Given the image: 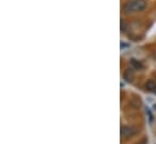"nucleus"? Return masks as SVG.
Segmentation results:
<instances>
[{
    "label": "nucleus",
    "mask_w": 156,
    "mask_h": 144,
    "mask_svg": "<svg viewBox=\"0 0 156 144\" xmlns=\"http://www.w3.org/2000/svg\"><path fill=\"white\" fill-rule=\"evenodd\" d=\"M145 88L148 90V91H156V82L154 80H148L147 81V84H145Z\"/></svg>",
    "instance_id": "4"
},
{
    "label": "nucleus",
    "mask_w": 156,
    "mask_h": 144,
    "mask_svg": "<svg viewBox=\"0 0 156 144\" xmlns=\"http://www.w3.org/2000/svg\"><path fill=\"white\" fill-rule=\"evenodd\" d=\"M129 45L128 44H123V42H121V49H123V47H128Z\"/></svg>",
    "instance_id": "6"
},
{
    "label": "nucleus",
    "mask_w": 156,
    "mask_h": 144,
    "mask_svg": "<svg viewBox=\"0 0 156 144\" xmlns=\"http://www.w3.org/2000/svg\"><path fill=\"white\" fill-rule=\"evenodd\" d=\"M129 63H131V66H132L134 69H137V70L143 69V64L140 63V61H138V59H136V58H131Z\"/></svg>",
    "instance_id": "3"
},
{
    "label": "nucleus",
    "mask_w": 156,
    "mask_h": 144,
    "mask_svg": "<svg viewBox=\"0 0 156 144\" xmlns=\"http://www.w3.org/2000/svg\"><path fill=\"white\" fill-rule=\"evenodd\" d=\"M154 109L156 110V104H154Z\"/></svg>",
    "instance_id": "7"
},
{
    "label": "nucleus",
    "mask_w": 156,
    "mask_h": 144,
    "mask_svg": "<svg viewBox=\"0 0 156 144\" xmlns=\"http://www.w3.org/2000/svg\"><path fill=\"white\" fill-rule=\"evenodd\" d=\"M136 133H137V130L134 127L122 126V128H121V136H122V138H129V137H132Z\"/></svg>",
    "instance_id": "2"
},
{
    "label": "nucleus",
    "mask_w": 156,
    "mask_h": 144,
    "mask_svg": "<svg viewBox=\"0 0 156 144\" xmlns=\"http://www.w3.org/2000/svg\"><path fill=\"white\" fill-rule=\"evenodd\" d=\"M147 114L149 115V121H150V124L153 122V120H154V116H153V114H151V111H150V109L147 108Z\"/></svg>",
    "instance_id": "5"
},
{
    "label": "nucleus",
    "mask_w": 156,
    "mask_h": 144,
    "mask_svg": "<svg viewBox=\"0 0 156 144\" xmlns=\"http://www.w3.org/2000/svg\"><path fill=\"white\" fill-rule=\"evenodd\" d=\"M154 56H155V58H156V51H155V53H154Z\"/></svg>",
    "instance_id": "8"
},
{
    "label": "nucleus",
    "mask_w": 156,
    "mask_h": 144,
    "mask_svg": "<svg viewBox=\"0 0 156 144\" xmlns=\"http://www.w3.org/2000/svg\"><path fill=\"white\" fill-rule=\"evenodd\" d=\"M147 7V1L145 0H132L128 1L123 6V11L126 13H132V12H140Z\"/></svg>",
    "instance_id": "1"
}]
</instances>
